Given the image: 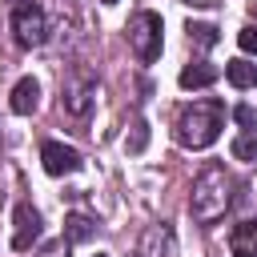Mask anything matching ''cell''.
Here are the masks:
<instances>
[{
	"instance_id": "obj_1",
	"label": "cell",
	"mask_w": 257,
	"mask_h": 257,
	"mask_svg": "<svg viewBox=\"0 0 257 257\" xmlns=\"http://www.w3.org/2000/svg\"><path fill=\"white\" fill-rule=\"evenodd\" d=\"M229 201H233V181H229L225 165L209 161V165L197 173V181H193V197H189L193 221H201V225L221 221V217H225V209H229Z\"/></svg>"
},
{
	"instance_id": "obj_2",
	"label": "cell",
	"mask_w": 257,
	"mask_h": 257,
	"mask_svg": "<svg viewBox=\"0 0 257 257\" xmlns=\"http://www.w3.org/2000/svg\"><path fill=\"white\" fill-rule=\"evenodd\" d=\"M173 128H177V145L181 149H209L225 128V104L213 100V96L209 100H193L189 108H181Z\"/></svg>"
},
{
	"instance_id": "obj_3",
	"label": "cell",
	"mask_w": 257,
	"mask_h": 257,
	"mask_svg": "<svg viewBox=\"0 0 257 257\" xmlns=\"http://www.w3.org/2000/svg\"><path fill=\"white\" fill-rule=\"evenodd\" d=\"M12 32H16V44H20V48L44 44V40H48V16H44V8L32 4V0L16 4V8H12Z\"/></svg>"
},
{
	"instance_id": "obj_4",
	"label": "cell",
	"mask_w": 257,
	"mask_h": 257,
	"mask_svg": "<svg viewBox=\"0 0 257 257\" xmlns=\"http://www.w3.org/2000/svg\"><path fill=\"white\" fill-rule=\"evenodd\" d=\"M128 44L137 52V60H157L161 56V16L157 12H137L128 20Z\"/></svg>"
},
{
	"instance_id": "obj_5",
	"label": "cell",
	"mask_w": 257,
	"mask_h": 257,
	"mask_svg": "<svg viewBox=\"0 0 257 257\" xmlns=\"http://www.w3.org/2000/svg\"><path fill=\"white\" fill-rule=\"evenodd\" d=\"M92 100H96V76L92 72H68L60 80V104H64V112L88 116Z\"/></svg>"
},
{
	"instance_id": "obj_6",
	"label": "cell",
	"mask_w": 257,
	"mask_h": 257,
	"mask_svg": "<svg viewBox=\"0 0 257 257\" xmlns=\"http://www.w3.org/2000/svg\"><path fill=\"white\" fill-rule=\"evenodd\" d=\"M40 161H44V173L48 177H68V173L80 169V153L72 145H60V141H44Z\"/></svg>"
},
{
	"instance_id": "obj_7",
	"label": "cell",
	"mask_w": 257,
	"mask_h": 257,
	"mask_svg": "<svg viewBox=\"0 0 257 257\" xmlns=\"http://www.w3.org/2000/svg\"><path fill=\"white\" fill-rule=\"evenodd\" d=\"M12 249L16 253H24V249H32V241H40V213L32 209V205H16V217H12Z\"/></svg>"
},
{
	"instance_id": "obj_8",
	"label": "cell",
	"mask_w": 257,
	"mask_h": 257,
	"mask_svg": "<svg viewBox=\"0 0 257 257\" xmlns=\"http://www.w3.org/2000/svg\"><path fill=\"white\" fill-rule=\"evenodd\" d=\"M36 104H40V84H36L32 76H20L16 88H12V96H8V108H12L16 116H28Z\"/></svg>"
},
{
	"instance_id": "obj_9",
	"label": "cell",
	"mask_w": 257,
	"mask_h": 257,
	"mask_svg": "<svg viewBox=\"0 0 257 257\" xmlns=\"http://www.w3.org/2000/svg\"><path fill=\"white\" fill-rule=\"evenodd\" d=\"M229 249H233V257H257V221H241V225H233V233H229Z\"/></svg>"
},
{
	"instance_id": "obj_10",
	"label": "cell",
	"mask_w": 257,
	"mask_h": 257,
	"mask_svg": "<svg viewBox=\"0 0 257 257\" xmlns=\"http://www.w3.org/2000/svg\"><path fill=\"white\" fill-rule=\"evenodd\" d=\"M96 233V217H88V213H68V221H64V241L68 245H80V241H88Z\"/></svg>"
},
{
	"instance_id": "obj_11",
	"label": "cell",
	"mask_w": 257,
	"mask_h": 257,
	"mask_svg": "<svg viewBox=\"0 0 257 257\" xmlns=\"http://www.w3.org/2000/svg\"><path fill=\"white\" fill-rule=\"evenodd\" d=\"M213 80H217V68H213V64H205V60H201V64H185V68H181V88H209Z\"/></svg>"
},
{
	"instance_id": "obj_12",
	"label": "cell",
	"mask_w": 257,
	"mask_h": 257,
	"mask_svg": "<svg viewBox=\"0 0 257 257\" xmlns=\"http://www.w3.org/2000/svg\"><path fill=\"white\" fill-rule=\"evenodd\" d=\"M225 76H229L233 88H253V84H257V64H249V60H229V64H225Z\"/></svg>"
},
{
	"instance_id": "obj_13",
	"label": "cell",
	"mask_w": 257,
	"mask_h": 257,
	"mask_svg": "<svg viewBox=\"0 0 257 257\" xmlns=\"http://www.w3.org/2000/svg\"><path fill=\"white\" fill-rule=\"evenodd\" d=\"M221 40V32L213 28V24H189V44H197V48H213Z\"/></svg>"
},
{
	"instance_id": "obj_14",
	"label": "cell",
	"mask_w": 257,
	"mask_h": 257,
	"mask_svg": "<svg viewBox=\"0 0 257 257\" xmlns=\"http://www.w3.org/2000/svg\"><path fill=\"white\" fill-rule=\"evenodd\" d=\"M233 157L237 161H257V133H241L233 141Z\"/></svg>"
},
{
	"instance_id": "obj_15",
	"label": "cell",
	"mask_w": 257,
	"mask_h": 257,
	"mask_svg": "<svg viewBox=\"0 0 257 257\" xmlns=\"http://www.w3.org/2000/svg\"><path fill=\"white\" fill-rule=\"evenodd\" d=\"M237 44H241L245 52H253V56H257V24H245V28L237 32Z\"/></svg>"
},
{
	"instance_id": "obj_16",
	"label": "cell",
	"mask_w": 257,
	"mask_h": 257,
	"mask_svg": "<svg viewBox=\"0 0 257 257\" xmlns=\"http://www.w3.org/2000/svg\"><path fill=\"white\" fill-rule=\"evenodd\" d=\"M133 128H137V133H133V141H128V153H141V149L149 145V124H145V120H137Z\"/></svg>"
},
{
	"instance_id": "obj_17",
	"label": "cell",
	"mask_w": 257,
	"mask_h": 257,
	"mask_svg": "<svg viewBox=\"0 0 257 257\" xmlns=\"http://www.w3.org/2000/svg\"><path fill=\"white\" fill-rule=\"evenodd\" d=\"M233 116H237V124H245V128H253V124H257L253 104H237V108H233Z\"/></svg>"
},
{
	"instance_id": "obj_18",
	"label": "cell",
	"mask_w": 257,
	"mask_h": 257,
	"mask_svg": "<svg viewBox=\"0 0 257 257\" xmlns=\"http://www.w3.org/2000/svg\"><path fill=\"white\" fill-rule=\"evenodd\" d=\"M40 257H68V241H56V245H48Z\"/></svg>"
},
{
	"instance_id": "obj_19",
	"label": "cell",
	"mask_w": 257,
	"mask_h": 257,
	"mask_svg": "<svg viewBox=\"0 0 257 257\" xmlns=\"http://www.w3.org/2000/svg\"><path fill=\"white\" fill-rule=\"evenodd\" d=\"M185 4H193V8H217L221 0H185Z\"/></svg>"
},
{
	"instance_id": "obj_20",
	"label": "cell",
	"mask_w": 257,
	"mask_h": 257,
	"mask_svg": "<svg viewBox=\"0 0 257 257\" xmlns=\"http://www.w3.org/2000/svg\"><path fill=\"white\" fill-rule=\"evenodd\" d=\"M100 4H116V0H100Z\"/></svg>"
},
{
	"instance_id": "obj_21",
	"label": "cell",
	"mask_w": 257,
	"mask_h": 257,
	"mask_svg": "<svg viewBox=\"0 0 257 257\" xmlns=\"http://www.w3.org/2000/svg\"><path fill=\"white\" fill-rule=\"evenodd\" d=\"M96 257H108V253H96Z\"/></svg>"
}]
</instances>
